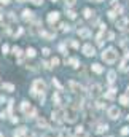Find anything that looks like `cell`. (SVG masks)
<instances>
[{"instance_id":"cell-1","label":"cell","mask_w":129,"mask_h":137,"mask_svg":"<svg viewBox=\"0 0 129 137\" xmlns=\"http://www.w3.org/2000/svg\"><path fill=\"white\" fill-rule=\"evenodd\" d=\"M102 59L107 62V64H113L116 59H118V53L113 50V48H108L102 53Z\"/></svg>"},{"instance_id":"cell-2","label":"cell","mask_w":129,"mask_h":137,"mask_svg":"<svg viewBox=\"0 0 129 137\" xmlns=\"http://www.w3.org/2000/svg\"><path fill=\"white\" fill-rule=\"evenodd\" d=\"M45 91H46V85H45L43 80H35L34 85H32V94L37 96V93L40 94H45Z\"/></svg>"},{"instance_id":"cell-3","label":"cell","mask_w":129,"mask_h":137,"mask_svg":"<svg viewBox=\"0 0 129 137\" xmlns=\"http://www.w3.org/2000/svg\"><path fill=\"white\" fill-rule=\"evenodd\" d=\"M53 120L58 121V123H62L66 120V110H62V108H56V110L53 112Z\"/></svg>"},{"instance_id":"cell-4","label":"cell","mask_w":129,"mask_h":137,"mask_svg":"<svg viewBox=\"0 0 129 137\" xmlns=\"http://www.w3.org/2000/svg\"><path fill=\"white\" fill-rule=\"evenodd\" d=\"M127 26H129V19H127L126 16H123V18H119V19L116 21V27H118L119 30H124V29H126Z\"/></svg>"},{"instance_id":"cell-5","label":"cell","mask_w":129,"mask_h":137,"mask_svg":"<svg viewBox=\"0 0 129 137\" xmlns=\"http://www.w3.org/2000/svg\"><path fill=\"white\" fill-rule=\"evenodd\" d=\"M107 115L112 118V120H118L119 118V108L118 107H110L107 110Z\"/></svg>"},{"instance_id":"cell-6","label":"cell","mask_w":129,"mask_h":137,"mask_svg":"<svg viewBox=\"0 0 129 137\" xmlns=\"http://www.w3.org/2000/svg\"><path fill=\"white\" fill-rule=\"evenodd\" d=\"M83 54H85V56H88V58L94 56V54H96V51H94V46H91L89 43H86L85 46H83Z\"/></svg>"},{"instance_id":"cell-7","label":"cell","mask_w":129,"mask_h":137,"mask_svg":"<svg viewBox=\"0 0 129 137\" xmlns=\"http://www.w3.org/2000/svg\"><path fill=\"white\" fill-rule=\"evenodd\" d=\"M66 120L70 121V123H73V121L77 120V112H75V110H72V108L66 110Z\"/></svg>"},{"instance_id":"cell-8","label":"cell","mask_w":129,"mask_h":137,"mask_svg":"<svg viewBox=\"0 0 129 137\" xmlns=\"http://www.w3.org/2000/svg\"><path fill=\"white\" fill-rule=\"evenodd\" d=\"M78 35H80L81 38H89L93 34H91V30L86 29V27H80V29H78Z\"/></svg>"},{"instance_id":"cell-9","label":"cell","mask_w":129,"mask_h":137,"mask_svg":"<svg viewBox=\"0 0 129 137\" xmlns=\"http://www.w3.org/2000/svg\"><path fill=\"white\" fill-rule=\"evenodd\" d=\"M58 19H59V13H58V11H51V13H48V22H50V24L56 22Z\"/></svg>"},{"instance_id":"cell-10","label":"cell","mask_w":129,"mask_h":137,"mask_svg":"<svg viewBox=\"0 0 129 137\" xmlns=\"http://www.w3.org/2000/svg\"><path fill=\"white\" fill-rule=\"evenodd\" d=\"M21 110H22V112H24L26 115H29V113H30V112L34 110V108L30 107V104H29V102H26V100H24V102L21 104Z\"/></svg>"},{"instance_id":"cell-11","label":"cell","mask_w":129,"mask_h":137,"mask_svg":"<svg viewBox=\"0 0 129 137\" xmlns=\"http://www.w3.org/2000/svg\"><path fill=\"white\" fill-rule=\"evenodd\" d=\"M69 86L73 89V93H81V91H83V88H81L80 85H77L75 81H70V83H69Z\"/></svg>"},{"instance_id":"cell-12","label":"cell","mask_w":129,"mask_h":137,"mask_svg":"<svg viewBox=\"0 0 129 137\" xmlns=\"http://www.w3.org/2000/svg\"><path fill=\"white\" fill-rule=\"evenodd\" d=\"M32 14H34V13H32L30 10H24V11H22V19H24V21H30V19H32Z\"/></svg>"},{"instance_id":"cell-13","label":"cell","mask_w":129,"mask_h":137,"mask_svg":"<svg viewBox=\"0 0 129 137\" xmlns=\"http://www.w3.org/2000/svg\"><path fill=\"white\" fill-rule=\"evenodd\" d=\"M107 129H108V126H107V124H99V126H97V129H96V132H97V134H104Z\"/></svg>"},{"instance_id":"cell-14","label":"cell","mask_w":129,"mask_h":137,"mask_svg":"<svg viewBox=\"0 0 129 137\" xmlns=\"http://www.w3.org/2000/svg\"><path fill=\"white\" fill-rule=\"evenodd\" d=\"M91 94H94V96L100 94V86L99 85H93V86H91Z\"/></svg>"},{"instance_id":"cell-15","label":"cell","mask_w":129,"mask_h":137,"mask_svg":"<svg viewBox=\"0 0 129 137\" xmlns=\"http://www.w3.org/2000/svg\"><path fill=\"white\" fill-rule=\"evenodd\" d=\"M37 124H38V127H43V129H48V123L43 120V118H38V121H37Z\"/></svg>"},{"instance_id":"cell-16","label":"cell","mask_w":129,"mask_h":137,"mask_svg":"<svg viewBox=\"0 0 129 137\" xmlns=\"http://www.w3.org/2000/svg\"><path fill=\"white\" fill-rule=\"evenodd\" d=\"M2 88H3L5 91H10V93H11V91H14V85H13V83H3Z\"/></svg>"},{"instance_id":"cell-17","label":"cell","mask_w":129,"mask_h":137,"mask_svg":"<svg viewBox=\"0 0 129 137\" xmlns=\"http://www.w3.org/2000/svg\"><path fill=\"white\" fill-rule=\"evenodd\" d=\"M107 77H108V83H113V81H115V77H116V72H115V70H110Z\"/></svg>"},{"instance_id":"cell-18","label":"cell","mask_w":129,"mask_h":137,"mask_svg":"<svg viewBox=\"0 0 129 137\" xmlns=\"http://www.w3.org/2000/svg\"><path fill=\"white\" fill-rule=\"evenodd\" d=\"M91 69H93V72H96V74H102V67H100V64H93V67H91Z\"/></svg>"},{"instance_id":"cell-19","label":"cell","mask_w":129,"mask_h":137,"mask_svg":"<svg viewBox=\"0 0 129 137\" xmlns=\"http://www.w3.org/2000/svg\"><path fill=\"white\" fill-rule=\"evenodd\" d=\"M119 102H121L123 105H129V97H127L126 94H123V96H119Z\"/></svg>"},{"instance_id":"cell-20","label":"cell","mask_w":129,"mask_h":137,"mask_svg":"<svg viewBox=\"0 0 129 137\" xmlns=\"http://www.w3.org/2000/svg\"><path fill=\"white\" fill-rule=\"evenodd\" d=\"M22 135H26V127H19V129L14 132V137H22Z\"/></svg>"},{"instance_id":"cell-21","label":"cell","mask_w":129,"mask_h":137,"mask_svg":"<svg viewBox=\"0 0 129 137\" xmlns=\"http://www.w3.org/2000/svg\"><path fill=\"white\" fill-rule=\"evenodd\" d=\"M67 64H70L72 67H78V59L77 58H72V59H69V61H66Z\"/></svg>"},{"instance_id":"cell-22","label":"cell","mask_w":129,"mask_h":137,"mask_svg":"<svg viewBox=\"0 0 129 137\" xmlns=\"http://www.w3.org/2000/svg\"><path fill=\"white\" fill-rule=\"evenodd\" d=\"M26 54H27V56H29V58H35V50L34 48H27V51H26Z\"/></svg>"},{"instance_id":"cell-23","label":"cell","mask_w":129,"mask_h":137,"mask_svg":"<svg viewBox=\"0 0 129 137\" xmlns=\"http://www.w3.org/2000/svg\"><path fill=\"white\" fill-rule=\"evenodd\" d=\"M61 30H62V32H69V30H70V26L66 24V22H62V24H61Z\"/></svg>"},{"instance_id":"cell-24","label":"cell","mask_w":129,"mask_h":137,"mask_svg":"<svg viewBox=\"0 0 129 137\" xmlns=\"http://www.w3.org/2000/svg\"><path fill=\"white\" fill-rule=\"evenodd\" d=\"M53 102L56 104V105H59V104H61V97H59V94H58V93L53 96Z\"/></svg>"},{"instance_id":"cell-25","label":"cell","mask_w":129,"mask_h":137,"mask_svg":"<svg viewBox=\"0 0 129 137\" xmlns=\"http://www.w3.org/2000/svg\"><path fill=\"white\" fill-rule=\"evenodd\" d=\"M105 97H107V99H113V97H115V89H110L108 93L105 94Z\"/></svg>"},{"instance_id":"cell-26","label":"cell","mask_w":129,"mask_h":137,"mask_svg":"<svg viewBox=\"0 0 129 137\" xmlns=\"http://www.w3.org/2000/svg\"><path fill=\"white\" fill-rule=\"evenodd\" d=\"M83 14H85V18H91V16H93V13H91L89 8H85V10H83Z\"/></svg>"},{"instance_id":"cell-27","label":"cell","mask_w":129,"mask_h":137,"mask_svg":"<svg viewBox=\"0 0 129 137\" xmlns=\"http://www.w3.org/2000/svg\"><path fill=\"white\" fill-rule=\"evenodd\" d=\"M42 37H45V38H54V34H48V32H43L42 30Z\"/></svg>"},{"instance_id":"cell-28","label":"cell","mask_w":129,"mask_h":137,"mask_svg":"<svg viewBox=\"0 0 129 137\" xmlns=\"http://www.w3.org/2000/svg\"><path fill=\"white\" fill-rule=\"evenodd\" d=\"M67 16L70 18V19H75V18H77V13L72 11V10H69V11H67Z\"/></svg>"},{"instance_id":"cell-29","label":"cell","mask_w":129,"mask_h":137,"mask_svg":"<svg viewBox=\"0 0 129 137\" xmlns=\"http://www.w3.org/2000/svg\"><path fill=\"white\" fill-rule=\"evenodd\" d=\"M13 53L16 54V56H21V54H22V53H21V48H19V46H14V48H13Z\"/></svg>"},{"instance_id":"cell-30","label":"cell","mask_w":129,"mask_h":137,"mask_svg":"<svg viewBox=\"0 0 129 137\" xmlns=\"http://www.w3.org/2000/svg\"><path fill=\"white\" fill-rule=\"evenodd\" d=\"M53 85L56 86L58 89H62V86H61V83H59V81H58V78H53Z\"/></svg>"},{"instance_id":"cell-31","label":"cell","mask_w":129,"mask_h":137,"mask_svg":"<svg viewBox=\"0 0 129 137\" xmlns=\"http://www.w3.org/2000/svg\"><path fill=\"white\" fill-rule=\"evenodd\" d=\"M119 70L121 72H126L127 69H126V61H121V66H119Z\"/></svg>"},{"instance_id":"cell-32","label":"cell","mask_w":129,"mask_h":137,"mask_svg":"<svg viewBox=\"0 0 129 137\" xmlns=\"http://www.w3.org/2000/svg\"><path fill=\"white\" fill-rule=\"evenodd\" d=\"M51 66H54V67L59 66V59H58V58H53V59H51Z\"/></svg>"},{"instance_id":"cell-33","label":"cell","mask_w":129,"mask_h":137,"mask_svg":"<svg viewBox=\"0 0 129 137\" xmlns=\"http://www.w3.org/2000/svg\"><path fill=\"white\" fill-rule=\"evenodd\" d=\"M75 3H77V0H66V5L67 6H73Z\"/></svg>"},{"instance_id":"cell-34","label":"cell","mask_w":129,"mask_h":137,"mask_svg":"<svg viewBox=\"0 0 129 137\" xmlns=\"http://www.w3.org/2000/svg\"><path fill=\"white\" fill-rule=\"evenodd\" d=\"M121 134H123V135H127V134H129V127H123V129H121Z\"/></svg>"},{"instance_id":"cell-35","label":"cell","mask_w":129,"mask_h":137,"mask_svg":"<svg viewBox=\"0 0 129 137\" xmlns=\"http://www.w3.org/2000/svg\"><path fill=\"white\" fill-rule=\"evenodd\" d=\"M30 2H32L34 5H42V3H43V0H30Z\"/></svg>"},{"instance_id":"cell-36","label":"cell","mask_w":129,"mask_h":137,"mask_svg":"<svg viewBox=\"0 0 129 137\" xmlns=\"http://www.w3.org/2000/svg\"><path fill=\"white\" fill-rule=\"evenodd\" d=\"M115 10H116V13H123V6H121V5H116Z\"/></svg>"},{"instance_id":"cell-37","label":"cell","mask_w":129,"mask_h":137,"mask_svg":"<svg viewBox=\"0 0 129 137\" xmlns=\"http://www.w3.org/2000/svg\"><path fill=\"white\" fill-rule=\"evenodd\" d=\"M107 37H108V40H113V38H115V34H113V32H108Z\"/></svg>"},{"instance_id":"cell-38","label":"cell","mask_w":129,"mask_h":137,"mask_svg":"<svg viewBox=\"0 0 129 137\" xmlns=\"http://www.w3.org/2000/svg\"><path fill=\"white\" fill-rule=\"evenodd\" d=\"M107 14H108V18H110V19H115V13H113V11H108Z\"/></svg>"},{"instance_id":"cell-39","label":"cell","mask_w":129,"mask_h":137,"mask_svg":"<svg viewBox=\"0 0 129 137\" xmlns=\"http://www.w3.org/2000/svg\"><path fill=\"white\" fill-rule=\"evenodd\" d=\"M8 50H10V48H8V45H3V46H2V51L3 53H8Z\"/></svg>"},{"instance_id":"cell-40","label":"cell","mask_w":129,"mask_h":137,"mask_svg":"<svg viewBox=\"0 0 129 137\" xmlns=\"http://www.w3.org/2000/svg\"><path fill=\"white\" fill-rule=\"evenodd\" d=\"M43 54H45V56H48V54H50V50H48V48H43Z\"/></svg>"},{"instance_id":"cell-41","label":"cell","mask_w":129,"mask_h":137,"mask_svg":"<svg viewBox=\"0 0 129 137\" xmlns=\"http://www.w3.org/2000/svg\"><path fill=\"white\" fill-rule=\"evenodd\" d=\"M80 132H83V127H81V126L77 127V134H80Z\"/></svg>"},{"instance_id":"cell-42","label":"cell","mask_w":129,"mask_h":137,"mask_svg":"<svg viewBox=\"0 0 129 137\" xmlns=\"http://www.w3.org/2000/svg\"><path fill=\"white\" fill-rule=\"evenodd\" d=\"M2 2H3V3L6 5V3H10V0H2Z\"/></svg>"},{"instance_id":"cell-43","label":"cell","mask_w":129,"mask_h":137,"mask_svg":"<svg viewBox=\"0 0 129 137\" xmlns=\"http://www.w3.org/2000/svg\"><path fill=\"white\" fill-rule=\"evenodd\" d=\"M3 5H5V3L2 2V0H0V8H3Z\"/></svg>"},{"instance_id":"cell-44","label":"cell","mask_w":129,"mask_h":137,"mask_svg":"<svg viewBox=\"0 0 129 137\" xmlns=\"http://www.w3.org/2000/svg\"><path fill=\"white\" fill-rule=\"evenodd\" d=\"M126 58H129V51H127V53H126Z\"/></svg>"},{"instance_id":"cell-45","label":"cell","mask_w":129,"mask_h":137,"mask_svg":"<svg viewBox=\"0 0 129 137\" xmlns=\"http://www.w3.org/2000/svg\"><path fill=\"white\" fill-rule=\"evenodd\" d=\"M16 2H26V0H16Z\"/></svg>"},{"instance_id":"cell-46","label":"cell","mask_w":129,"mask_h":137,"mask_svg":"<svg viewBox=\"0 0 129 137\" xmlns=\"http://www.w3.org/2000/svg\"><path fill=\"white\" fill-rule=\"evenodd\" d=\"M27 137H35V135H34V134H30V135H27Z\"/></svg>"},{"instance_id":"cell-47","label":"cell","mask_w":129,"mask_h":137,"mask_svg":"<svg viewBox=\"0 0 129 137\" xmlns=\"http://www.w3.org/2000/svg\"><path fill=\"white\" fill-rule=\"evenodd\" d=\"M126 96H127V97H129V88H127V94H126Z\"/></svg>"},{"instance_id":"cell-48","label":"cell","mask_w":129,"mask_h":137,"mask_svg":"<svg viewBox=\"0 0 129 137\" xmlns=\"http://www.w3.org/2000/svg\"><path fill=\"white\" fill-rule=\"evenodd\" d=\"M94 2H102V0H94Z\"/></svg>"},{"instance_id":"cell-49","label":"cell","mask_w":129,"mask_h":137,"mask_svg":"<svg viewBox=\"0 0 129 137\" xmlns=\"http://www.w3.org/2000/svg\"><path fill=\"white\" fill-rule=\"evenodd\" d=\"M69 137H75V135H69Z\"/></svg>"},{"instance_id":"cell-50","label":"cell","mask_w":129,"mask_h":137,"mask_svg":"<svg viewBox=\"0 0 129 137\" xmlns=\"http://www.w3.org/2000/svg\"><path fill=\"white\" fill-rule=\"evenodd\" d=\"M51 2H56V0H51Z\"/></svg>"},{"instance_id":"cell-51","label":"cell","mask_w":129,"mask_h":137,"mask_svg":"<svg viewBox=\"0 0 129 137\" xmlns=\"http://www.w3.org/2000/svg\"><path fill=\"white\" fill-rule=\"evenodd\" d=\"M0 137H3V135H2V134H0Z\"/></svg>"},{"instance_id":"cell-52","label":"cell","mask_w":129,"mask_h":137,"mask_svg":"<svg viewBox=\"0 0 129 137\" xmlns=\"http://www.w3.org/2000/svg\"><path fill=\"white\" fill-rule=\"evenodd\" d=\"M110 137H112V135H110Z\"/></svg>"}]
</instances>
